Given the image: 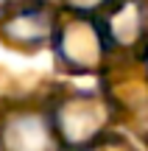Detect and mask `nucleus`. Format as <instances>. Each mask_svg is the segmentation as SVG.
<instances>
[{"mask_svg": "<svg viewBox=\"0 0 148 151\" xmlns=\"http://www.w3.org/2000/svg\"><path fill=\"white\" fill-rule=\"evenodd\" d=\"M104 45L106 42H104V37H101V28L95 25V22L84 20V17H76V20L61 31L59 56L73 70H92L101 62Z\"/></svg>", "mask_w": 148, "mask_h": 151, "instance_id": "4", "label": "nucleus"}, {"mask_svg": "<svg viewBox=\"0 0 148 151\" xmlns=\"http://www.w3.org/2000/svg\"><path fill=\"white\" fill-rule=\"evenodd\" d=\"M143 6L140 0H117L115 9L106 14V20L101 22V37L104 42L115 45H134L143 37Z\"/></svg>", "mask_w": 148, "mask_h": 151, "instance_id": "5", "label": "nucleus"}, {"mask_svg": "<svg viewBox=\"0 0 148 151\" xmlns=\"http://www.w3.org/2000/svg\"><path fill=\"white\" fill-rule=\"evenodd\" d=\"M53 9L45 0H25L11 9L0 22V37L20 48H39L53 34Z\"/></svg>", "mask_w": 148, "mask_h": 151, "instance_id": "3", "label": "nucleus"}, {"mask_svg": "<svg viewBox=\"0 0 148 151\" xmlns=\"http://www.w3.org/2000/svg\"><path fill=\"white\" fill-rule=\"evenodd\" d=\"M67 3H73L76 9H89V6H98L101 0H67Z\"/></svg>", "mask_w": 148, "mask_h": 151, "instance_id": "6", "label": "nucleus"}, {"mask_svg": "<svg viewBox=\"0 0 148 151\" xmlns=\"http://www.w3.org/2000/svg\"><path fill=\"white\" fill-rule=\"evenodd\" d=\"M61 151H87L109 126V106L92 95H70L48 115Z\"/></svg>", "mask_w": 148, "mask_h": 151, "instance_id": "1", "label": "nucleus"}, {"mask_svg": "<svg viewBox=\"0 0 148 151\" xmlns=\"http://www.w3.org/2000/svg\"><path fill=\"white\" fill-rule=\"evenodd\" d=\"M0 151H61L45 112L17 109L0 120Z\"/></svg>", "mask_w": 148, "mask_h": 151, "instance_id": "2", "label": "nucleus"}]
</instances>
